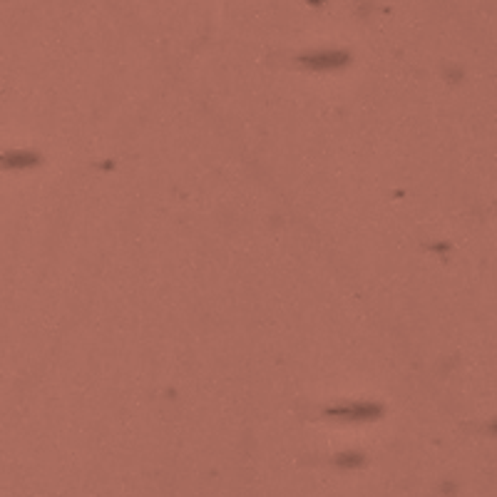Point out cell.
Here are the masks:
<instances>
[{
  "label": "cell",
  "instance_id": "1",
  "mask_svg": "<svg viewBox=\"0 0 497 497\" xmlns=\"http://www.w3.org/2000/svg\"><path fill=\"white\" fill-rule=\"evenodd\" d=\"M334 418L340 420H368V418H375L378 415V408L375 406H343V408H334V411H328Z\"/></svg>",
  "mask_w": 497,
  "mask_h": 497
},
{
  "label": "cell",
  "instance_id": "2",
  "mask_svg": "<svg viewBox=\"0 0 497 497\" xmlns=\"http://www.w3.org/2000/svg\"><path fill=\"white\" fill-rule=\"evenodd\" d=\"M343 62H346V55L340 53H323V55L303 58V65L311 67V70H334V67L343 65Z\"/></svg>",
  "mask_w": 497,
  "mask_h": 497
}]
</instances>
